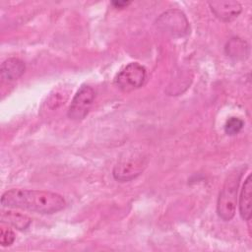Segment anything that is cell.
<instances>
[{
	"label": "cell",
	"mask_w": 252,
	"mask_h": 252,
	"mask_svg": "<svg viewBox=\"0 0 252 252\" xmlns=\"http://www.w3.org/2000/svg\"><path fill=\"white\" fill-rule=\"evenodd\" d=\"M158 27L172 35H184L187 33L189 25L185 15L178 10H169L163 13L157 21Z\"/></svg>",
	"instance_id": "6"
},
{
	"label": "cell",
	"mask_w": 252,
	"mask_h": 252,
	"mask_svg": "<svg viewBox=\"0 0 252 252\" xmlns=\"http://www.w3.org/2000/svg\"><path fill=\"white\" fill-rule=\"evenodd\" d=\"M147 71L137 62L126 65L115 77V85L123 92H131L139 89L145 83Z\"/></svg>",
	"instance_id": "3"
},
{
	"label": "cell",
	"mask_w": 252,
	"mask_h": 252,
	"mask_svg": "<svg viewBox=\"0 0 252 252\" xmlns=\"http://www.w3.org/2000/svg\"><path fill=\"white\" fill-rule=\"evenodd\" d=\"M241 174L242 170L239 169H235L233 172H231L225 179L224 184L220 192L217 204V212L222 220H230L235 215L237 191Z\"/></svg>",
	"instance_id": "2"
},
{
	"label": "cell",
	"mask_w": 252,
	"mask_h": 252,
	"mask_svg": "<svg viewBox=\"0 0 252 252\" xmlns=\"http://www.w3.org/2000/svg\"><path fill=\"white\" fill-rule=\"evenodd\" d=\"M1 205L49 215L63 210L66 202L61 195L50 191L11 189L2 195Z\"/></svg>",
	"instance_id": "1"
},
{
	"label": "cell",
	"mask_w": 252,
	"mask_h": 252,
	"mask_svg": "<svg viewBox=\"0 0 252 252\" xmlns=\"http://www.w3.org/2000/svg\"><path fill=\"white\" fill-rule=\"evenodd\" d=\"M26 65L18 58H8L1 64V79L3 82L11 83L18 80L25 73Z\"/></svg>",
	"instance_id": "8"
},
{
	"label": "cell",
	"mask_w": 252,
	"mask_h": 252,
	"mask_svg": "<svg viewBox=\"0 0 252 252\" xmlns=\"http://www.w3.org/2000/svg\"><path fill=\"white\" fill-rule=\"evenodd\" d=\"M15 233L14 231L9 228V227H5V226H1L0 229V243L3 247H7L10 246L11 244H13V242L15 241Z\"/></svg>",
	"instance_id": "12"
},
{
	"label": "cell",
	"mask_w": 252,
	"mask_h": 252,
	"mask_svg": "<svg viewBox=\"0 0 252 252\" xmlns=\"http://www.w3.org/2000/svg\"><path fill=\"white\" fill-rule=\"evenodd\" d=\"M130 1H113L111 2V5L114 7V8H117V9H122V8H125L127 7L128 5H130Z\"/></svg>",
	"instance_id": "13"
},
{
	"label": "cell",
	"mask_w": 252,
	"mask_h": 252,
	"mask_svg": "<svg viewBox=\"0 0 252 252\" xmlns=\"http://www.w3.org/2000/svg\"><path fill=\"white\" fill-rule=\"evenodd\" d=\"M244 126L242 119L238 117H230L224 124V132L229 136H234L238 134Z\"/></svg>",
	"instance_id": "11"
},
{
	"label": "cell",
	"mask_w": 252,
	"mask_h": 252,
	"mask_svg": "<svg viewBox=\"0 0 252 252\" xmlns=\"http://www.w3.org/2000/svg\"><path fill=\"white\" fill-rule=\"evenodd\" d=\"M251 199H252V181L249 175L244 181L240 198H239V212L243 220H249L251 218Z\"/></svg>",
	"instance_id": "9"
},
{
	"label": "cell",
	"mask_w": 252,
	"mask_h": 252,
	"mask_svg": "<svg viewBox=\"0 0 252 252\" xmlns=\"http://www.w3.org/2000/svg\"><path fill=\"white\" fill-rule=\"evenodd\" d=\"M210 8L215 16L223 21L229 22L235 19L241 13V5L237 1H213L209 2Z\"/></svg>",
	"instance_id": "7"
},
{
	"label": "cell",
	"mask_w": 252,
	"mask_h": 252,
	"mask_svg": "<svg viewBox=\"0 0 252 252\" xmlns=\"http://www.w3.org/2000/svg\"><path fill=\"white\" fill-rule=\"evenodd\" d=\"M1 221L19 230H26L32 223L31 218L27 215L13 211H3L1 214Z\"/></svg>",
	"instance_id": "10"
},
{
	"label": "cell",
	"mask_w": 252,
	"mask_h": 252,
	"mask_svg": "<svg viewBox=\"0 0 252 252\" xmlns=\"http://www.w3.org/2000/svg\"><path fill=\"white\" fill-rule=\"evenodd\" d=\"M94 99L92 87L83 85L74 95L68 110V117L74 121L83 120L89 113Z\"/></svg>",
	"instance_id": "5"
},
{
	"label": "cell",
	"mask_w": 252,
	"mask_h": 252,
	"mask_svg": "<svg viewBox=\"0 0 252 252\" xmlns=\"http://www.w3.org/2000/svg\"><path fill=\"white\" fill-rule=\"evenodd\" d=\"M147 158L134 155L121 158L113 168V176L117 181L127 182L140 175L147 166Z\"/></svg>",
	"instance_id": "4"
}]
</instances>
